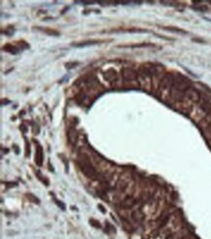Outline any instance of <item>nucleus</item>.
Here are the masks:
<instances>
[{
	"label": "nucleus",
	"instance_id": "2eb2a0df",
	"mask_svg": "<svg viewBox=\"0 0 211 239\" xmlns=\"http://www.w3.org/2000/svg\"><path fill=\"white\" fill-rule=\"evenodd\" d=\"M194 9H195V10H198V11L205 12V11H207V7H205V6H201V7H195Z\"/></svg>",
	"mask_w": 211,
	"mask_h": 239
},
{
	"label": "nucleus",
	"instance_id": "0eeeda50",
	"mask_svg": "<svg viewBox=\"0 0 211 239\" xmlns=\"http://www.w3.org/2000/svg\"><path fill=\"white\" fill-rule=\"evenodd\" d=\"M67 135H68V140H69V142L71 143V144H74L76 142V138H77V133H76V130L74 128H70L69 130H68V133H67Z\"/></svg>",
	"mask_w": 211,
	"mask_h": 239
},
{
	"label": "nucleus",
	"instance_id": "6e6552de",
	"mask_svg": "<svg viewBox=\"0 0 211 239\" xmlns=\"http://www.w3.org/2000/svg\"><path fill=\"white\" fill-rule=\"evenodd\" d=\"M35 159H36V163L38 164V165H41L42 160H43V152H42V148L40 146L37 147L36 155H35Z\"/></svg>",
	"mask_w": 211,
	"mask_h": 239
},
{
	"label": "nucleus",
	"instance_id": "9d476101",
	"mask_svg": "<svg viewBox=\"0 0 211 239\" xmlns=\"http://www.w3.org/2000/svg\"><path fill=\"white\" fill-rule=\"evenodd\" d=\"M3 50L7 51V52H9L11 54H18V52H19V49L17 48V47H15L13 45H10V44H7L3 48Z\"/></svg>",
	"mask_w": 211,
	"mask_h": 239
},
{
	"label": "nucleus",
	"instance_id": "4468645a",
	"mask_svg": "<svg viewBox=\"0 0 211 239\" xmlns=\"http://www.w3.org/2000/svg\"><path fill=\"white\" fill-rule=\"evenodd\" d=\"M89 223H91V225H92V226H95V228H100L99 222H97V221H95V220H93V219H92V220H89Z\"/></svg>",
	"mask_w": 211,
	"mask_h": 239
},
{
	"label": "nucleus",
	"instance_id": "9b49d317",
	"mask_svg": "<svg viewBox=\"0 0 211 239\" xmlns=\"http://www.w3.org/2000/svg\"><path fill=\"white\" fill-rule=\"evenodd\" d=\"M100 43L99 41H86V42H82L80 44H76L74 45L75 47H85V46H89V45H95V44H98Z\"/></svg>",
	"mask_w": 211,
	"mask_h": 239
},
{
	"label": "nucleus",
	"instance_id": "20e7f679",
	"mask_svg": "<svg viewBox=\"0 0 211 239\" xmlns=\"http://www.w3.org/2000/svg\"><path fill=\"white\" fill-rule=\"evenodd\" d=\"M185 98L191 102H200L201 101V93L198 89L191 87L185 92Z\"/></svg>",
	"mask_w": 211,
	"mask_h": 239
},
{
	"label": "nucleus",
	"instance_id": "423d86ee",
	"mask_svg": "<svg viewBox=\"0 0 211 239\" xmlns=\"http://www.w3.org/2000/svg\"><path fill=\"white\" fill-rule=\"evenodd\" d=\"M135 204V200L132 197H127L125 198L124 200L121 202L120 206L122 207L123 209H127V208H131L132 206Z\"/></svg>",
	"mask_w": 211,
	"mask_h": 239
},
{
	"label": "nucleus",
	"instance_id": "f03ea898",
	"mask_svg": "<svg viewBox=\"0 0 211 239\" xmlns=\"http://www.w3.org/2000/svg\"><path fill=\"white\" fill-rule=\"evenodd\" d=\"M80 167L82 172L87 176L89 178H93L95 177L96 175V171L95 169V167L92 166V164L91 163V162L88 159H83L82 160H80Z\"/></svg>",
	"mask_w": 211,
	"mask_h": 239
},
{
	"label": "nucleus",
	"instance_id": "39448f33",
	"mask_svg": "<svg viewBox=\"0 0 211 239\" xmlns=\"http://www.w3.org/2000/svg\"><path fill=\"white\" fill-rule=\"evenodd\" d=\"M123 75H124L125 80L133 81L137 79V73L131 68H125L123 70Z\"/></svg>",
	"mask_w": 211,
	"mask_h": 239
},
{
	"label": "nucleus",
	"instance_id": "7ed1b4c3",
	"mask_svg": "<svg viewBox=\"0 0 211 239\" xmlns=\"http://www.w3.org/2000/svg\"><path fill=\"white\" fill-rule=\"evenodd\" d=\"M173 106L177 111L183 113V114H190L194 108L192 106V104H191V101H189L186 98H183L182 100H179L177 102H175Z\"/></svg>",
	"mask_w": 211,
	"mask_h": 239
},
{
	"label": "nucleus",
	"instance_id": "f8f14e48",
	"mask_svg": "<svg viewBox=\"0 0 211 239\" xmlns=\"http://www.w3.org/2000/svg\"><path fill=\"white\" fill-rule=\"evenodd\" d=\"M166 30L169 31H173V32H179V33H186L184 30H181L180 28H177V27H172V26H169V27H163Z\"/></svg>",
	"mask_w": 211,
	"mask_h": 239
},
{
	"label": "nucleus",
	"instance_id": "f257e3e1",
	"mask_svg": "<svg viewBox=\"0 0 211 239\" xmlns=\"http://www.w3.org/2000/svg\"><path fill=\"white\" fill-rule=\"evenodd\" d=\"M172 88L177 89V91H179V92L185 93L187 89L191 88V82L188 78H186L185 76L181 75V74H178L177 76H173Z\"/></svg>",
	"mask_w": 211,
	"mask_h": 239
},
{
	"label": "nucleus",
	"instance_id": "1a4fd4ad",
	"mask_svg": "<svg viewBox=\"0 0 211 239\" xmlns=\"http://www.w3.org/2000/svg\"><path fill=\"white\" fill-rule=\"evenodd\" d=\"M132 218H133L136 222L140 223V222H142V220L144 219V215L140 210H135L134 212L132 213Z\"/></svg>",
	"mask_w": 211,
	"mask_h": 239
},
{
	"label": "nucleus",
	"instance_id": "ddd939ff",
	"mask_svg": "<svg viewBox=\"0 0 211 239\" xmlns=\"http://www.w3.org/2000/svg\"><path fill=\"white\" fill-rule=\"evenodd\" d=\"M124 228H125V229L127 230V232H130L131 230H132V228H131V226L128 224V223L127 222V221H125L124 222Z\"/></svg>",
	"mask_w": 211,
	"mask_h": 239
}]
</instances>
